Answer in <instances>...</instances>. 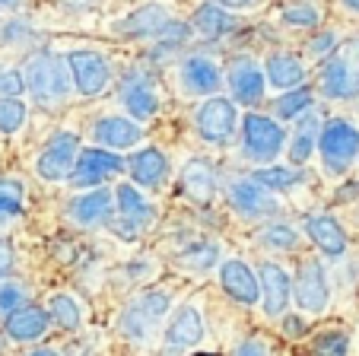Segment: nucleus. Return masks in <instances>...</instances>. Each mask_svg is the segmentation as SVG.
<instances>
[{"instance_id": "nucleus-1", "label": "nucleus", "mask_w": 359, "mask_h": 356, "mask_svg": "<svg viewBox=\"0 0 359 356\" xmlns=\"http://www.w3.org/2000/svg\"><path fill=\"white\" fill-rule=\"evenodd\" d=\"M318 150L325 156V166L334 175L346 172L359 153V131L350 121H340V118L337 121H327L318 134Z\"/></svg>"}, {"instance_id": "nucleus-2", "label": "nucleus", "mask_w": 359, "mask_h": 356, "mask_svg": "<svg viewBox=\"0 0 359 356\" xmlns=\"http://www.w3.org/2000/svg\"><path fill=\"white\" fill-rule=\"evenodd\" d=\"M165 312H169V293H163V289H149V293H143L140 299H134V303L121 312L118 328H121L124 337L143 341V337L149 334V328H153Z\"/></svg>"}, {"instance_id": "nucleus-3", "label": "nucleus", "mask_w": 359, "mask_h": 356, "mask_svg": "<svg viewBox=\"0 0 359 356\" xmlns=\"http://www.w3.org/2000/svg\"><path fill=\"white\" fill-rule=\"evenodd\" d=\"M26 77H29V93L35 95V99L41 102V105H57V102H64V95H67V77H64L61 70V61H55L51 54H39V58H32L26 67Z\"/></svg>"}, {"instance_id": "nucleus-4", "label": "nucleus", "mask_w": 359, "mask_h": 356, "mask_svg": "<svg viewBox=\"0 0 359 356\" xmlns=\"http://www.w3.org/2000/svg\"><path fill=\"white\" fill-rule=\"evenodd\" d=\"M283 128L264 114H248L245 118V156L255 162H271L283 150Z\"/></svg>"}, {"instance_id": "nucleus-5", "label": "nucleus", "mask_w": 359, "mask_h": 356, "mask_svg": "<svg viewBox=\"0 0 359 356\" xmlns=\"http://www.w3.org/2000/svg\"><path fill=\"white\" fill-rule=\"evenodd\" d=\"M76 153H80V140L74 134H57L48 140V147L39 156V175L48 182H61L74 172Z\"/></svg>"}, {"instance_id": "nucleus-6", "label": "nucleus", "mask_w": 359, "mask_h": 356, "mask_svg": "<svg viewBox=\"0 0 359 356\" xmlns=\"http://www.w3.org/2000/svg\"><path fill=\"white\" fill-rule=\"evenodd\" d=\"M67 67L74 77V86L83 95H95L109 86V64L99 51H70Z\"/></svg>"}, {"instance_id": "nucleus-7", "label": "nucleus", "mask_w": 359, "mask_h": 356, "mask_svg": "<svg viewBox=\"0 0 359 356\" xmlns=\"http://www.w3.org/2000/svg\"><path fill=\"white\" fill-rule=\"evenodd\" d=\"M194 121H197V131H201L203 140L223 143L226 137L232 134V128H236L238 114H236V105H232L229 99H210L197 108Z\"/></svg>"}, {"instance_id": "nucleus-8", "label": "nucleus", "mask_w": 359, "mask_h": 356, "mask_svg": "<svg viewBox=\"0 0 359 356\" xmlns=\"http://www.w3.org/2000/svg\"><path fill=\"white\" fill-rule=\"evenodd\" d=\"M124 162L115 153H105V150H83L80 159L74 162V172H70V182L76 188H93L102 185L105 178H111L115 172H121Z\"/></svg>"}, {"instance_id": "nucleus-9", "label": "nucleus", "mask_w": 359, "mask_h": 356, "mask_svg": "<svg viewBox=\"0 0 359 356\" xmlns=\"http://www.w3.org/2000/svg\"><path fill=\"white\" fill-rule=\"evenodd\" d=\"M296 303L302 312L309 315H318L327 305V280L325 270H321L318 261H305L299 268V280H296Z\"/></svg>"}, {"instance_id": "nucleus-10", "label": "nucleus", "mask_w": 359, "mask_h": 356, "mask_svg": "<svg viewBox=\"0 0 359 356\" xmlns=\"http://www.w3.org/2000/svg\"><path fill=\"white\" fill-rule=\"evenodd\" d=\"M229 201L238 213L251 216V220H264V216L277 213V201L267 195V188H261L258 182H251V178H242L229 188Z\"/></svg>"}, {"instance_id": "nucleus-11", "label": "nucleus", "mask_w": 359, "mask_h": 356, "mask_svg": "<svg viewBox=\"0 0 359 356\" xmlns=\"http://www.w3.org/2000/svg\"><path fill=\"white\" fill-rule=\"evenodd\" d=\"M258 286H261V296H264V312L267 315H283L286 305H290V274H286L280 264H271L264 261L258 270Z\"/></svg>"}, {"instance_id": "nucleus-12", "label": "nucleus", "mask_w": 359, "mask_h": 356, "mask_svg": "<svg viewBox=\"0 0 359 356\" xmlns=\"http://www.w3.org/2000/svg\"><path fill=\"white\" fill-rule=\"evenodd\" d=\"M182 185L184 197L191 204H210L213 201V191H217V178H213V166L207 159H188L182 169Z\"/></svg>"}, {"instance_id": "nucleus-13", "label": "nucleus", "mask_w": 359, "mask_h": 356, "mask_svg": "<svg viewBox=\"0 0 359 356\" xmlns=\"http://www.w3.org/2000/svg\"><path fill=\"white\" fill-rule=\"evenodd\" d=\"M321 86L334 99H353V95H359V64H353L350 58H334L325 67Z\"/></svg>"}, {"instance_id": "nucleus-14", "label": "nucleus", "mask_w": 359, "mask_h": 356, "mask_svg": "<svg viewBox=\"0 0 359 356\" xmlns=\"http://www.w3.org/2000/svg\"><path fill=\"white\" fill-rule=\"evenodd\" d=\"M219 280H223V289L236 299V303H242V305L258 303V293H261L258 277L251 274L242 261H226L223 268H219Z\"/></svg>"}, {"instance_id": "nucleus-15", "label": "nucleus", "mask_w": 359, "mask_h": 356, "mask_svg": "<svg viewBox=\"0 0 359 356\" xmlns=\"http://www.w3.org/2000/svg\"><path fill=\"white\" fill-rule=\"evenodd\" d=\"M229 86L238 102L255 105L264 95V74H261V67L255 61H245L242 58V61H236L229 67Z\"/></svg>"}, {"instance_id": "nucleus-16", "label": "nucleus", "mask_w": 359, "mask_h": 356, "mask_svg": "<svg viewBox=\"0 0 359 356\" xmlns=\"http://www.w3.org/2000/svg\"><path fill=\"white\" fill-rule=\"evenodd\" d=\"M305 229L312 235V242L325 251L327 258H344L346 251V235L340 229V223L334 216H309L305 220Z\"/></svg>"}, {"instance_id": "nucleus-17", "label": "nucleus", "mask_w": 359, "mask_h": 356, "mask_svg": "<svg viewBox=\"0 0 359 356\" xmlns=\"http://www.w3.org/2000/svg\"><path fill=\"white\" fill-rule=\"evenodd\" d=\"M169 172V162L159 150H140V153L130 159V178L137 185H147V188H159Z\"/></svg>"}, {"instance_id": "nucleus-18", "label": "nucleus", "mask_w": 359, "mask_h": 356, "mask_svg": "<svg viewBox=\"0 0 359 356\" xmlns=\"http://www.w3.org/2000/svg\"><path fill=\"white\" fill-rule=\"evenodd\" d=\"M143 131L137 128L130 118H102L95 124V140L105 143V147H115V150H128L140 140Z\"/></svg>"}, {"instance_id": "nucleus-19", "label": "nucleus", "mask_w": 359, "mask_h": 356, "mask_svg": "<svg viewBox=\"0 0 359 356\" xmlns=\"http://www.w3.org/2000/svg\"><path fill=\"white\" fill-rule=\"evenodd\" d=\"M48 331V315L35 305H22L13 315H7V334L13 341H39Z\"/></svg>"}, {"instance_id": "nucleus-20", "label": "nucleus", "mask_w": 359, "mask_h": 356, "mask_svg": "<svg viewBox=\"0 0 359 356\" xmlns=\"http://www.w3.org/2000/svg\"><path fill=\"white\" fill-rule=\"evenodd\" d=\"M111 213V195L105 188H95L89 195L76 197L74 207H70V216L83 226H95V223H105Z\"/></svg>"}, {"instance_id": "nucleus-21", "label": "nucleus", "mask_w": 359, "mask_h": 356, "mask_svg": "<svg viewBox=\"0 0 359 356\" xmlns=\"http://www.w3.org/2000/svg\"><path fill=\"white\" fill-rule=\"evenodd\" d=\"M182 80L184 86L191 89V93H213V89L219 86V70L213 61H207V58H201V54H194V58H188L182 67Z\"/></svg>"}, {"instance_id": "nucleus-22", "label": "nucleus", "mask_w": 359, "mask_h": 356, "mask_svg": "<svg viewBox=\"0 0 359 356\" xmlns=\"http://www.w3.org/2000/svg\"><path fill=\"white\" fill-rule=\"evenodd\" d=\"M121 102H124V108H128L134 118H153L156 108H159L156 93H153L149 83L140 80V77H130V80L121 86Z\"/></svg>"}, {"instance_id": "nucleus-23", "label": "nucleus", "mask_w": 359, "mask_h": 356, "mask_svg": "<svg viewBox=\"0 0 359 356\" xmlns=\"http://www.w3.org/2000/svg\"><path fill=\"white\" fill-rule=\"evenodd\" d=\"M169 26V10L159 7V4H147L137 13H130L128 20L121 22L124 35H156Z\"/></svg>"}, {"instance_id": "nucleus-24", "label": "nucleus", "mask_w": 359, "mask_h": 356, "mask_svg": "<svg viewBox=\"0 0 359 356\" xmlns=\"http://www.w3.org/2000/svg\"><path fill=\"white\" fill-rule=\"evenodd\" d=\"M115 197H118V210H121L124 223H130V229L147 226V223L153 220V207H149L147 197H143L134 185H118Z\"/></svg>"}, {"instance_id": "nucleus-25", "label": "nucleus", "mask_w": 359, "mask_h": 356, "mask_svg": "<svg viewBox=\"0 0 359 356\" xmlns=\"http://www.w3.org/2000/svg\"><path fill=\"white\" fill-rule=\"evenodd\" d=\"M203 337V322L197 315V309H182L169 324V343L172 347H194Z\"/></svg>"}, {"instance_id": "nucleus-26", "label": "nucleus", "mask_w": 359, "mask_h": 356, "mask_svg": "<svg viewBox=\"0 0 359 356\" xmlns=\"http://www.w3.org/2000/svg\"><path fill=\"white\" fill-rule=\"evenodd\" d=\"M194 32L201 35V39H219V35H226V32H232V16L226 13V10H219L217 4H207V7H201L194 13Z\"/></svg>"}, {"instance_id": "nucleus-27", "label": "nucleus", "mask_w": 359, "mask_h": 356, "mask_svg": "<svg viewBox=\"0 0 359 356\" xmlns=\"http://www.w3.org/2000/svg\"><path fill=\"white\" fill-rule=\"evenodd\" d=\"M267 80L277 89H296L305 80V70L292 54H273L267 61Z\"/></svg>"}, {"instance_id": "nucleus-28", "label": "nucleus", "mask_w": 359, "mask_h": 356, "mask_svg": "<svg viewBox=\"0 0 359 356\" xmlns=\"http://www.w3.org/2000/svg\"><path fill=\"white\" fill-rule=\"evenodd\" d=\"M299 178L302 175L292 172V169H258V172L251 175V182H258L267 191H290L299 185Z\"/></svg>"}, {"instance_id": "nucleus-29", "label": "nucleus", "mask_w": 359, "mask_h": 356, "mask_svg": "<svg viewBox=\"0 0 359 356\" xmlns=\"http://www.w3.org/2000/svg\"><path fill=\"white\" fill-rule=\"evenodd\" d=\"M315 140H318V118H309V121L299 124L296 140H292V147H290V159L296 162V166L299 162H305L309 156H312Z\"/></svg>"}, {"instance_id": "nucleus-30", "label": "nucleus", "mask_w": 359, "mask_h": 356, "mask_svg": "<svg viewBox=\"0 0 359 356\" xmlns=\"http://www.w3.org/2000/svg\"><path fill=\"white\" fill-rule=\"evenodd\" d=\"M48 312H51V318H55L57 324H61L64 331H74L80 328V305L70 299V296H51V303H48Z\"/></svg>"}, {"instance_id": "nucleus-31", "label": "nucleus", "mask_w": 359, "mask_h": 356, "mask_svg": "<svg viewBox=\"0 0 359 356\" xmlns=\"http://www.w3.org/2000/svg\"><path fill=\"white\" fill-rule=\"evenodd\" d=\"M22 121H26V105L13 95H0V131L13 134L22 128Z\"/></svg>"}, {"instance_id": "nucleus-32", "label": "nucleus", "mask_w": 359, "mask_h": 356, "mask_svg": "<svg viewBox=\"0 0 359 356\" xmlns=\"http://www.w3.org/2000/svg\"><path fill=\"white\" fill-rule=\"evenodd\" d=\"M350 353V337L344 331H325L315 341V356H346Z\"/></svg>"}, {"instance_id": "nucleus-33", "label": "nucleus", "mask_w": 359, "mask_h": 356, "mask_svg": "<svg viewBox=\"0 0 359 356\" xmlns=\"http://www.w3.org/2000/svg\"><path fill=\"white\" fill-rule=\"evenodd\" d=\"M309 105H312V93H309V89H292V93H286L283 99L277 102V114L283 121H290V118H296V114L305 112Z\"/></svg>"}, {"instance_id": "nucleus-34", "label": "nucleus", "mask_w": 359, "mask_h": 356, "mask_svg": "<svg viewBox=\"0 0 359 356\" xmlns=\"http://www.w3.org/2000/svg\"><path fill=\"white\" fill-rule=\"evenodd\" d=\"M22 305H26V293L20 283H4L0 286V315H13Z\"/></svg>"}, {"instance_id": "nucleus-35", "label": "nucleus", "mask_w": 359, "mask_h": 356, "mask_svg": "<svg viewBox=\"0 0 359 356\" xmlns=\"http://www.w3.org/2000/svg\"><path fill=\"white\" fill-rule=\"evenodd\" d=\"M283 22H290V26H318V10L309 7V4L286 7L283 10Z\"/></svg>"}, {"instance_id": "nucleus-36", "label": "nucleus", "mask_w": 359, "mask_h": 356, "mask_svg": "<svg viewBox=\"0 0 359 356\" xmlns=\"http://www.w3.org/2000/svg\"><path fill=\"white\" fill-rule=\"evenodd\" d=\"M264 242L273 245V249H292V245H296V229L286 226V223H280V226H271L264 232Z\"/></svg>"}, {"instance_id": "nucleus-37", "label": "nucleus", "mask_w": 359, "mask_h": 356, "mask_svg": "<svg viewBox=\"0 0 359 356\" xmlns=\"http://www.w3.org/2000/svg\"><path fill=\"white\" fill-rule=\"evenodd\" d=\"M26 86V80H22L16 70H7V74H0V93H7V95H13L16 99V93Z\"/></svg>"}, {"instance_id": "nucleus-38", "label": "nucleus", "mask_w": 359, "mask_h": 356, "mask_svg": "<svg viewBox=\"0 0 359 356\" xmlns=\"http://www.w3.org/2000/svg\"><path fill=\"white\" fill-rule=\"evenodd\" d=\"M236 356H271V350H267V343H264V341L251 337V341H242V343H238Z\"/></svg>"}, {"instance_id": "nucleus-39", "label": "nucleus", "mask_w": 359, "mask_h": 356, "mask_svg": "<svg viewBox=\"0 0 359 356\" xmlns=\"http://www.w3.org/2000/svg\"><path fill=\"white\" fill-rule=\"evenodd\" d=\"M0 197H7V201H20V204H22V185L13 182V178H4V182H0Z\"/></svg>"}, {"instance_id": "nucleus-40", "label": "nucleus", "mask_w": 359, "mask_h": 356, "mask_svg": "<svg viewBox=\"0 0 359 356\" xmlns=\"http://www.w3.org/2000/svg\"><path fill=\"white\" fill-rule=\"evenodd\" d=\"M22 210L20 201H7V197H0V220H7V216H16Z\"/></svg>"}, {"instance_id": "nucleus-41", "label": "nucleus", "mask_w": 359, "mask_h": 356, "mask_svg": "<svg viewBox=\"0 0 359 356\" xmlns=\"http://www.w3.org/2000/svg\"><path fill=\"white\" fill-rule=\"evenodd\" d=\"M10 264H13V249H10V242H4V239H0V274H4V270H10Z\"/></svg>"}, {"instance_id": "nucleus-42", "label": "nucleus", "mask_w": 359, "mask_h": 356, "mask_svg": "<svg viewBox=\"0 0 359 356\" xmlns=\"http://www.w3.org/2000/svg\"><path fill=\"white\" fill-rule=\"evenodd\" d=\"M327 48H334V35H318V39L312 41V54H327Z\"/></svg>"}, {"instance_id": "nucleus-43", "label": "nucleus", "mask_w": 359, "mask_h": 356, "mask_svg": "<svg viewBox=\"0 0 359 356\" xmlns=\"http://www.w3.org/2000/svg\"><path fill=\"white\" fill-rule=\"evenodd\" d=\"M286 328H290V334H292V337H299V334H302V324H299L296 318H286Z\"/></svg>"}, {"instance_id": "nucleus-44", "label": "nucleus", "mask_w": 359, "mask_h": 356, "mask_svg": "<svg viewBox=\"0 0 359 356\" xmlns=\"http://www.w3.org/2000/svg\"><path fill=\"white\" fill-rule=\"evenodd\" d=\"M223 7H232V10H238V7H248L251 0H219Z\"/></svg>"}, {"instance_id": "nucleus-45", "label": "nucleus", "mask_w": 359, "mask_h": 356, "mask_svg": "<svg viewBox=\"0 0 359 356\" xmlns=\"http://www.w3.org/2000/svg\"><path fill=\"white\" fill-rule=\"evenodd\" d=\"M32 356H57L55 350H39V353H32Z\"/></svg>"}, {"instance_id": "nucleus-46", "label": "nucleus", "mask_w": 359, "mask_h": 356, "mask_svg": "<svg viewBox=\"0 0 359 356\" xmlns=\"http://www.w3.org/2000/svg\"><path fill=\"white\" fill-rule=\"evenodd\" d=\"M346 7H353V10H359V0H344Z\"/></svg>"}, {"instance_id": "nucleus-47", "label": "nucleus", "mask_w": 359, "mask_h": 356, "mask_svg": "<svg viewBox=\"0 0 359 356\" xmlns=\"http://www.w3.org/2000/svg\"><path fill=\"white\" fill-rule=\"evenodd\" d=\"M0 4H7V7H13V4H16V0H0Z\"/></svg>"}, {"instance_id": "nucleus-48", "label": "nucleus", "mask_w": 359, "mask_h": 356, "mask_svg": "<svg viewBox=\"0 0 359 356\" xmlns=\"http://www.w3.org/2000/svg\"><path fill=\"white\" fill-rule=\"evenodd\" d=\"M194 356H219V353H194Z\"/></svg>"}]
</instances>
